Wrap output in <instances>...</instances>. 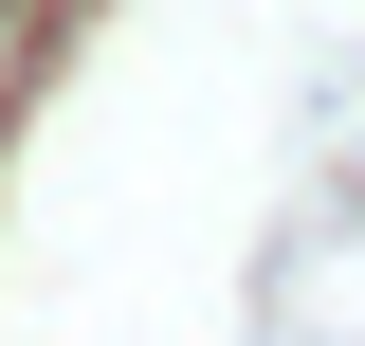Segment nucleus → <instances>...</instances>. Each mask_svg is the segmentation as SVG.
I'll use <instances>...</instances> for the list:
<instances>
[{
	"mask_svg": "<svg viewBox=\"0 0 365 346\" xmlns=\"http://www.w3.org/2000/svg\"><path fill=\"white\" fill-rule=\"evenodd\" d=\"M19 37H37V0H0V55H19Z\"/></svg>",
	"mask_w": 365,
	"mask_h": 346,
	"instance_id": "f257e3e1",
	"label": "nucleus"
}]
</instances>
